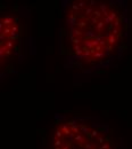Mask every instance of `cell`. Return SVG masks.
<instances>
[{"instance_id":"obj_1","label":"cell","mask_w":132,"mask_h":149,"mask_svg":"<svg viewBox=\"0 0 132 149\" xmlns=\"http://www.w3.org/2000/svg\"><path fill=\"white\" fill-rule=\"evenodd\" d=\"M131 18L125 2L72 1L61 12V51L65 66L91 73L109 68L127 49Z\"/></svg>"},{"instance_id":"obj_2","label":"cell","mask_w":132,"mask_h":149,"mask_svg":"<svg viewBox=\"0 0 132 149\" xmlns=\"http://www.w3.org/2000/svg\"><path fill=\"white\" fill-rule=\"evenodd\" d=\"M48 149H120L114 131L96 117L57 115L50 127Z\"/></svg>"},{"instance_id":"obj_3","label":"cell","mask_w":132,"mask_h":149,"mask_svg":"<svg viewBox=\"0 0 132 149\" xmlns=\"http://www.w3.org/2000/svg\"><path fill=\"white\" fill-rule=\"evenodd\" d=\"M24 26L14 12L1 16V60L14 61L23 51Z\"/></svg>"}]
</instances>
